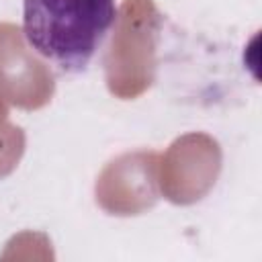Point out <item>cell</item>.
Returning <instances> with one entry per match:
<instances>
[{
	"mask_svg": "<svg viewBox=\"0 0 262 262\" xmlns=\"http://www.w3.org/2000/svg\"><path fill=\"white\" fill-rule=\"evenodd\" d=\"M115 20V0H23V35L29 47L61 72L84 70Z\"/></svg>",
	"mask_w": 262,
	"mask_h": 262,
	"instance_id": "cell-1",
	"label": "cell"
}]
</instances>
